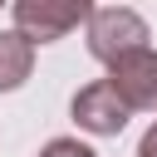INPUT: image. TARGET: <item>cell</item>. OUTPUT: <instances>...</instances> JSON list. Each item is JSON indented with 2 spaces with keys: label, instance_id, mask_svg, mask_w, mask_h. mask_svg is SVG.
Listing matches in <instances>:
<instances>
[{
  "label": "cell",
  "instance_id": "5",
  "mask_svg": "<svg viewBox=\"0 0 157 157\" xmlns=\"http://www.w3.org/2000/svg\"><path fill=\"white\" fill-rule=\"evenodd\" d=\"M29 69H34V44H25L15 29H5L0 34V93L20 88L29 78Z\"/></svg>",
  "mask_w": 157,
  "mask_h": 157
},
{
  "label": "cell",
  "instance_id": "3",
  "mask_svg": "<svg viewBox=\"0 0 157 157\" xmlns=\"http://www.w3.org/2000/svg\"><path fill=\"white\" fill-rule=\"evenodd\" d=\"M108 88L128 103V113L157 108V49H132L108 64Z\"/></svg>",
  "mask_w": 157,
  "mask_h": 157
},
{
  "label": "cell",
  "instance_id": "6",
  "mask_svg": "<svg viewBox=\"0 0 157 157\" xmlns=\"http://www.w3.org/2000/svg\"><path fill=\"white\" fill-rule=\"evenodd\" d=\"M39 157H98V152H93V147H83L78 137H54Z\"/></svg>",
  "mask_w": 157,
  "mask_h": 157
},
{
  "label": "cell",
  "instance_id": "1",
  "mask_svg": "<svg viewBox=\"0 0 157 157\" xmlns=\"http://www.w3.org/2000/svg\"><path fill=\"white\" fill-rule=\"evenodd\" d=\"M88 49L103 64H113L132 49H147V20L128 5H103L88 15Z\"/></svg>",
  "mask_w": 157,
  "mask_h": 157
},
{
  "label": "cell",
  "instance_id": "2",
  "mask_svg": "<svg viewBox=\"0 0 157 157\" xmlns=\"http://www.w3.org/2000/svg\"><path fill=\"white\" fill-rule=\"evenodd\" d=\"M88 15H93L88 0H20L15 5V34L25 44H49V39H64Z\"/></svg>",
  "mask_w": 157,
  "mask_h": 157
},
{
  "label": "cell",
  "instance_id": "7",
  "mask_svg": "<svg viewBox=\"0 0 157 157\" xmlns=\"http://www.w3.org/2000/svg\"><path fill=\"white\" fill-rule=\"evenodd\" d=\"M137 157H157V123L147 128V137H142V147H137Z\"/></svg>",
  "mask_w": 157,
  "mask_h": 157
},
{
  "label": "cell",
  "instance_id": "4",
  "mask_svg": "<svg viewBox=\"0 0 157 157\" xmlns=\"http://www.w3.org/2000/svg\"><path fill=\"white\" fill-rule=\"evenodd\" d=\"M74 123H78L83 132L118 137V132H123V123H128V103L108 88V78H98V83H88V88H78V93H74Z\"/></svg>",
  "mask_w": 157,
  "mask_h": 157
}]
</instances>
